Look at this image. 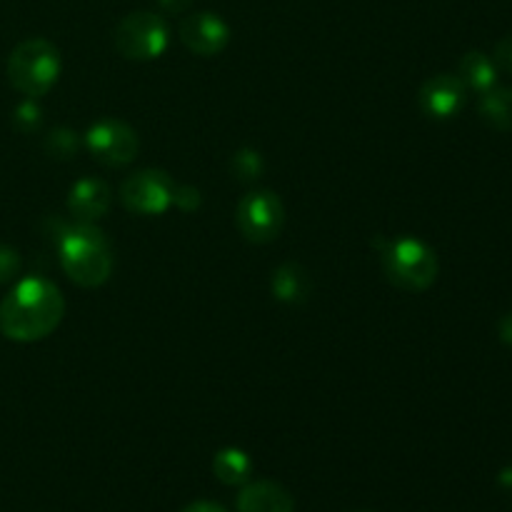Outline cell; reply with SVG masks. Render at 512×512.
I'll return each instance as SVG.
<instances>
[{"label":"cell","mask_w":512,"mask_h":512,"mask_svg":"<svg viewBox=\"0 0 512 512\" xmlns=\"http://www.w3.org/2000/svg\"><path fill=\"white\" fill-rule=\"evenodd\" d=\"M20 268H23V260H20L18 250L0 243V285L13 283L18 278Z\"/></svg>","instance_id":"cell-20"},{"label":"cell","mask_w":512,"mask_h":512,"mask_svg":"<svg viewBox=\"0 0 512 512\" xmlns=\"http://www.w3.org/2000/svg\"><path fill=\"white\" fill-rule=\"evenodd\" d=\"M85 148L105 168H123L138 158V133L128 123L115 118H103L93 123L85 133Z\"/></svg>","instance_id":"cell-8"},{"label":"cell","mask_w":512,"mask_h":512,"mask_svg":"<svg viewBox=\"0 0 512 512\" xmlns=\"http://www.w3.org/2000/svg\"><path fill=\"white\" fill-rule=\"evenodd\" d=\"M200 190L193 188V185H178L175 188V198H173V205H178L180 210H185V213H190V210L200 208Z\"/></svg>","instance_id":"cell-21"},{"label":"cell","mask_w":512,"mask_h":512,"mask_svg":"<svg viewBox=\"0 0 512 512\" xmlns=\"http://www.w3.org/2000/svg\"><path fill=\"white\" fill-rule=\"evenodd\" d=\"M230 168H233V173L238 175L240 180H258L265 170L263 155H260L258 150L250 148L238 150V153L233 155V160H230Z\"/></svg>","instance_id":"cell-17"},{"label":"cell","mask_w":512,"mask_h":512,"mask_svg":"<svg viewBox=\"0 0 512 512\" xmlns=\"http://www.w3.org/2000/svg\"><path fill=\"white\" fill-rule=\"evenodd\" d=\"M180 512H228V510L218 503H210V500H198V503H190L188 508H183Z\"/></svg>","instance_id":"cell-24"},{"label":"cell","mask_w":512,"mask_h":512,"mask_svg":"<svg viewBox=\"0 0 512 512\" xmlns=\"http://www.w3.org/2000/svg\"><path fill=\"white\" fill-rule=\"evenodd\" d=\"M65 315L58 285L40 275L18 280L0 300V333L13 343H38L55 333Z\"/></svg>","instance_id":"cell-1"},{"label":"cell","mask_w":512,"mask_h":512,"mask_svg":"<svg viewBox=\"0 0 512 512\" xmlns=\"http://www.w3.org/2000/svg\"><path fill=\"white\" fill-rule=\"evenodd\" d=\"M113 43L125 60L148 63V60H158L168 50L170 28L163 15L138 10L120 20L113 33Z\"/></svg>","instance_id":"cell-5"},{"label":"cell","mask_w":512,"mask_h":512,"mask_svg":"<svg viewBox=\"0 0 512 512\" xmlns=\"http://www.w3.org/2000/svg\"><path fill=\"white\" fill-rule=\"evenodd\" d=\"M438 270V255L425 240L403 235L383 243V273L395 288L425 293L438 280Z\"/></svg>","instance_id":"cell-4"},{"label":"cell","mask_w":512,"mask_h":512,"mask_svg":"<svg viewBox=\"0 0 512 512\" xmlns=\"http://www.w3.org/2000/svg\"><path fill=\"white\" fill-rule=\"evenodd\" d=\"M493 63L498 65V70H505V73L512 75V35H508V38H503L495 45Z\"/></svg>","instance_id":"cell-22"},{"label":"cell","mask_w":512,"mask_h":512,"mask_svg":"<svg viewBox=\"0 0 512 512\" xmlns=\"http://www.w3.org/2000/svg\"><path fill=\"white\" fill-rule=\"evenodd\" d=\"M158 5L165 10V13L180 15L193 5V0H158Z\"/></svg>","instance_id":"cell-23"},{"label":"cell","mask_w":512,"mask_h":512,"mask_svg":"<svg viewBox=\"0 0 512 512\" xmlns=\"http://www.w3.org/2000/svg\"><path fill=\"white\" fill-rule=\"evenodd\" d=\"M113 203V190L100 178H80L68 193V213L75 223H95L105 218Z\"/></svg>","instance_id":"cell-11"},{"label":"cell","mask_w":512,"mask_h":512,"mask_svg":"<svg viewBox=\"0 0 512 512\" xmlns=\"http://www.w3.org/2000/svg\"><path fill=\"white\" fill-rule=\"evenodd\" d=\"M500 338H503L508 345H512V313L500 320Z\"/></svg>","instance_id":"cell-25"},{"label":"cell","mask_w":512,"mask_h":512,"mask_svg":"<svg viewBox=\"0 0 512 512\" xmlns=\"http://www.w3.org/2000/svg\"><path fill=\"white\" fill-rule=\"evenodd\" d=\"M458 78L463 80L465 88L483 95L488 93L490 88H495V83H498V65L493 63V58L480 53V50H470V53H465L463 58H460Z\"/></svg>","instance_id":"cell-13"},{"label":"cell","mask_w":512,"mask_h":512,"mask_svg":"<svg viewBox=\"0 0 512 512\" xmlns=\"http://www.w3.org/2000/svg\"><path fill=\"white\" fill-rule=\"evenodd\" d=\"M235 225L248 243L268 245L280 238L285 225V205L270 190H253L243 195L235 208Z\"/></svg>","instance_id":"cell-6"},{"label":"cell","mask_w":512,"mask_h":512,"mask_svg":"<svg viewBox=\"0 0 512 512\" xmlns=\"http://www.w3.org/2000/svg\"><path fill=\"white\" fill-rule=\"evenodd\" d=\"M63 70L60 50L45 38H28L8 58V80L25 98H43L55 88Z\"/></svg>","instance_id":"cell-3"},{"label":"cell","mask_w":512,"mask_h":512,"mask_svg":"<svg viewBox=\"0 0 512 512\" xmlns=\"http://www.w3.org/2000/svg\"><path fill=\"white\" fill-rule=\"evenodd\" d=\"M13 123L15 128L23 130V133H33L35 128H40L43 123V110L38 108L33 98H28L25 103H20L18 108L13 110Z\"/></svg>","instance_id":"cell-18"},{"label":"cell","mask_w":512,"mask_h":512,"mask_svg":"<svg viewBox=\"0 0 512 512\" xmlns=\"http://www.w3.org/2000/svg\"><path fill=\"white\" fill-rule=\"evenodd\" d=\"M270 290H273L275 298L283 300V303H303L310 293V278L300 265H280L278 270H273Z\"/></svg>","instance_id":"cell-14"},{"label":"cell","mask_w":512,"mask_h":512,"mask_svg":"<svg viewBox=\"0 0 512 512\" xmlns=\"http://www.w3.org/2000/svg\"><path fill=\"white\" fill-rule=\"evenodd\" d=\"M465 100H468V88L453 73H438L425 80L418 95L420 110L433 120L455 118L465 108Z\"/></svg>","instance_id":"cell-10"},{"label":"cell","mask_w":512,"mask_h":512,"mask_svg":"<svg viewBox=\"0 0 512 512\" xmlns=\"http://www.w3.org/2000/svg\"><path fill=\"white\" fill-rule=\"evenodd\" d=\"M45 150H48L53 158H70V155L78 150V138H75V133H70V130L58 128L48 135V140H45Z\"/></svg>","instance_id":"cell-19"},{"label":"cell","mask_w":512,"mask_h":512,"mask_svg":"<svg viewBox=\"0 0 512 512\" xmlns=\"http://www.w3.org/2000/svg\"><path fill=\"white\" fill-rule=\"evenodd\" d=\"M480 118L500 133H512V88H490L480 95Z\"/></svg>","instance_id":"cell-15"},{"label":"cell","mask_w":512,"mask_h":512,"mask_svg":"<svg viewBox=\"0 0 512 512\" xmlns=\"http://www.w3.org/2000/svg\"><path fill=\"white\" fill-rule=\"evenodd\" d=\"M213 473L223 485H245L253 473V460L240 448H223L213 458Z\"/></svg>","instance_id":"cell-16"},{"label":"cell","mask_w":512,"mask_h":512,"mask_svg":"<svg viewBox=\"0 0 512 512\" xmlns=\"http://www.w3.org/2000/svg\"><path fill=\"white\" fill-rule=\"evenodd\" d=\"M238 512H295V500L280 483L255 480L240 490Z\"/></svg>","instance_id":"cell-12"},{"label":"cell","mask_w":512,"mask_h":512,"mask_svg":"<svg viewBox=\"0 0 512 512\" xmlns=\"http://www.w3.org/2000/svg\"><path fill=\"white\" fill-rule=\"evenodd\" d=\"M178 35L190 53L200 55V58H213L228 48L230 25L218 13L198 10V13L180 20Z\"/></svg>","instance_id":"cell-9"},{"label":"cell","mask_w":512,"mask_h":512,"mask_svg":"<svg viewBox=\"0 0 512 512\" xmlns=\"http://www.w3.org/2000/svg\"><path fill=\"white\" fill-rule=\"evenodd\" d=\"M175 183L165 170H138L120 185V203L133 215H163L173 205Z\"/></svg>","instance_id":"cell-7"},{"label":"cell","mask_w":512,"mask_h":512,"mask_svg":"<svg viewBox=\"0 0 512 512\" xmlns=\"http://www.w3.org/2000/svg\"><path fill=\"white\" fill-rule=\"evenodd\" d=\"M58 260L63 273L80 288H100L110 280L115 265L113 245L95 223H75L58 238Z\"/></svg>","instance_id":"cell-2"}]
</instances>
